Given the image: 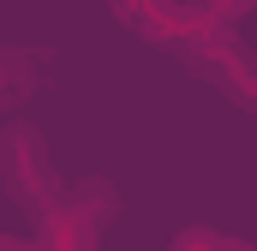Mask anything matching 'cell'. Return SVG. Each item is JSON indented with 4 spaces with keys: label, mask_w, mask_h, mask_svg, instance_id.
Listing matches in <instances>:
<instances>
[{
    "label": "cell",
    "mask_w": 257,
    "mask_h": 251,
    "mask_svg": "<svg viewBox=\"0 0 257 251\" xmlns=\"http://www.w3.org/2000/svg\"><path fill=\"white\" fill-rule=\"evenodd\" d=\"M0 174H6V191L30 215L48 221L60 209V180H54V162H48V144L36 138V126H6L0 132Z\"/></svg>",
    "instance_id": "6da1fadb"
},
{
    "label": "cell",
    "mask_w": 257,
    "mask_h": 251,
    "mask_svg": "<svg viewBox=\"0 0 257 251\" xmlns=\"http://www.w3.org/2000/svg\"><path fill=\"white\" fill-rule=\"evenodd\" d=\"M114 209H120V191L108 186V180H78V186L60 191V209L48 221H54V233H60L66 251H90V239L114 221Z\"/></svg>",
    "instance_id": "7a4b0ae2"
},
{
    "label": "cell",
    "mask_w": 257,
    "mask_h": 251,
    "mask_svg": "<svg viewBox=\"0 0 257 251\" xmlns=\"http://www.w3.org/2000/svg\"><path fill=\"white\" fill-rule=\"evenodd\" d=\"M42 72V54H30V48H0V114H18L30 96H36V78Z\"/></svg>",
    "instance_id": "3957f363"
},
{
    "label": "cell",
    "mask_w": 257,
    "mask_h": 251,
    "mask_svg": "<svg viewBox=\"0 0 257 251\" xmlns=\"http://www.w3.org/2000/svg\"><path fill=\"white\" fill-rule=\"evenodd\" d=\"M257 0H197V12L209 18V24H233V18H245Z\"/></svg>",
    "instance_id": "5b68a950"
},
{
    "label": "cell",
    "mask_w": 257,
    "mask_h": 251,
    "mask_svg": "<svg viewBox=\"0 0 257 251\" xmlns=\"http://www.w3.org/2000/svg\"><path fill=\"white\" fill-rule=\"evenodd\" d=\"M174 251H245V245H233L227 233H209V227H186L174 239Z\"/></svg>",
    "instance_id": "277c9868"
}]
</instances>
